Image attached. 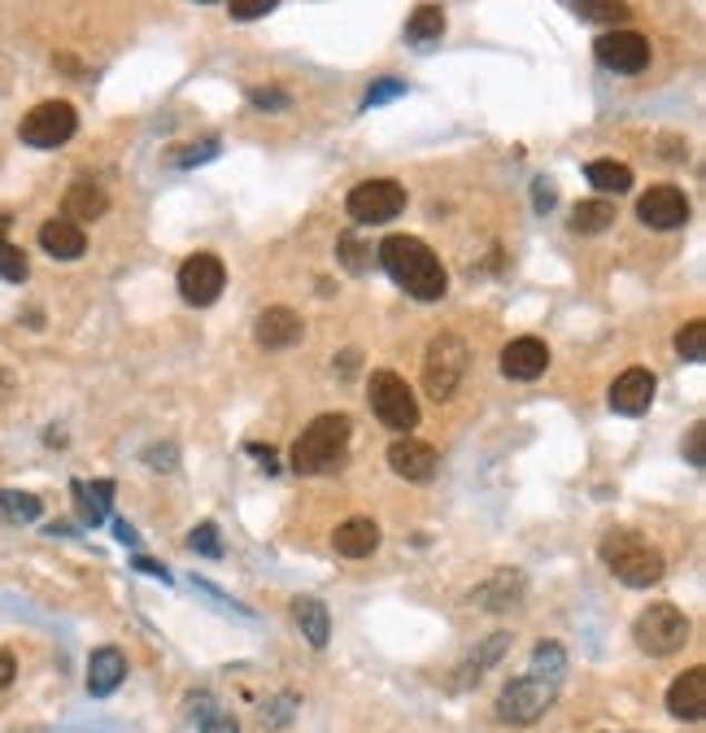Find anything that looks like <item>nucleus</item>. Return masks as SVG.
<instances>
[{
  "label": "nucleus",
  "mask_w": 706,
  "mask_h": 733,
  "mask_svg": "<svg viewBox=\"0 0 706 733\" xmlns=\"http://www.w3.org/2000/svg\"><path fill=\"white\" fill-rule=\"evenodd\" d=\"M467 345H462V336L454 332H441L432 345H428V359H423V389H428V398L432 402H450L458 393V384H462V375H467Z\"/></svg>",
  "instance_id": "obj_4"
},
{
  "label": "nucleus",
  "mask_w": 706,
  "mask_h": 733,
  "mask_svg": "<svg viewBox=\"0 0 706 733\" xmlns=\"http://www.w3.org/2000/svg\"><path fill=\"white\" fill-rule=\"evenodd\" d=\"M633 637L646 655H676L685 642H689V616L671 603H650L637 625H633Z\"/></svg>",
  "instance_id": "obj_5"
},
{
  "label": "nucleus",
  "mask_w": 706,
  "mask_h": 733,
  "mask_svg": "<svg viewBox=\"0 0 706 733\" xmlns=\"http://www.w3.org/2000/svg\"><path fill=\"white\" fill-rule=\"evenodd\" d=\"M188 546L202 550L205 559H223V541H218V528H214V524H197V528L188 532Z\"/></svg>",
  "instance_id": "obj_37"
},
{
  "label": "nucleus",
  "mask_w": 706,
  "mask_h": 733,
  "mask_svg": "<svg viewBox=\"0 0 706 733\" xmlns=\"http://www.w3.org/2000/svg\"><path fill=\"white\" fill-rule=\"evenodd\" d=\"M70 493H75V502H79V516L84 524H105L109 520V507H114V480H75L70 485Z\"/></svg>",
  "instance_id": "obj_21"
},
{
  "label": "nucleus",
  "mask_w": 706,
  "mask_h": 733,
  "mask_svg": "<svg viewBox=\"0 0 706 733\" xmlns=\"http://www.w3.org/2000/svg\"><path fill=\"white\" fill-rule=\"evenodd\" d=\"M13 673H18V664H13V655L9 651H0V690L13 681Z\"/></svg>",
  "instance_id": "obj_47"
},
{
  "label": "nucleus",
  "mask_w": 706,
  "mask_h": 733,
  "mask_svg": "<svg viewBox=\"0 0 706 733\" xmlns=\"http://www.w3.org/2000/svg\"><path fill=\"white\" fill-rule=\"evenodd\" d=\"M353 363H357V354H353V350H350V354L341 359V375H353Z\"/></svg>",
  "instance_id": "obj_51"
},
{
  "label": "nucleus",
  "mask_w": 706,
  "mask_h": 733,
  "mask_svg": "<svg viewBox=\"0 0 706 733\" xmlns=\"http://www.w3.org/2000/svg\"><path fill=\"white\" fill-rule=\"evenodd\" d=\"M606 227H615V206L610 202H580V206L571 209V232H580V236H598Z\"/></svg>",
  "instance_id": "obj_29"
},
{
  "label": "nucleus",
  "mask_w": 706,
  "mask_h": 733,
  "mask_svg": "<svg viewBox=\"0 0 706 733\" xmlns=\"http://www.w3.org/2000/svg\"><path fill=\"white\" fill-rule=\"evenodd\" d=\"M350 218L357 223H393L405 209V188L398 179H366L350 193Z\"/></svg>",
  "instance_id": "obj_9"
},
{
  "label": "nucleus",
  "mask_w": 706,
  "mask_h": 733,
  "mask_svg": "<svg viewBox=\"0 0 706 733\" xmlns=\"http://www.w3.org/2000/svg\"><path fill=\"white\" fill-rule=\"evenodd\" d=\"M114 532H118L122 546H136V528H131L127 520H114Z\"/></svg>",
  "instance_id": "obj_48"
},
{
  "label": "nucleus",
  "mask_w": 706,
  "mask_h": 733,
  "mask_svg": "<svg viewBox=\"0 0 706 733\" xmlns=\"http://www.w3.org/2000/svg\"><path fill=\"white\" fill-rule=\"evenodd\" d=\"M131 568H136V573H149V576H157V580H161V585H170V573H166V568H161V564H157V559H149V555H136V559H131Z\"/></svg>",
  "instance_id": "obj_45"
},
{
  "label": "nucleus",
  "mask_w": 706,
  "mask_h": 733,
  "mask_svg": "<svg viewBox=\"0 0 706 733\" xmlns=\"http://www.w3.org/2000/svg\"><path fill=\"white\" fill-rule=\"evenodd\" d=\"M380 266L393 275V284H402L414 302H441L445 289H450V275H445L441 258L414 236H384L380 241Z\"/></svg>",
  "instance_id": "obj_1"
},
{
  "label": "nucleus",
  "mask_w": 706,
  "mask_h": 733,
  "mask_svg": "<svg viewBox=\"0 0 706 733\" xmlns=\"http://www.w3.org/2000/svg\"><path fill=\"white\" fill-rule=\"evenodd\" d=\"M598 550L615 580H624L628 589H650L655 580H663V555L637 528H610Z\"/></svg>",
  "instance_id": "obj_2"
},
{
  "label": "nucleus",
  "mask_w": 706,
  "mask_h": 733,
  "mask_svg": "<svg viewBox=\"0 0 706 733\" xmlns=\"http://www.w3.org/2000/svg\"><path fill=\"white\" fill-rule=\"evenodd\" d=\"M555 698H558V685L528 673V677H514L498 694V716H502L506 725H532V721H541L555 707Z\"/></svg>",
  "instance_id": "obj_6"
},
{
  "label": "nucleus",
  "mask_w": 706,
  "mask_h": 733,
  "mask_svg": "<svg viewBox=\"0 0 706 733\" xmlns=\"http://www.w3.org/2000/svg\"><path fill=\"white\" fill-rule=\"evenodd\" d=\"M341 258H345V266H350V271H362V266L371 262V250H362L353 236H345V241H341Z\"/></svg>",
  "instance_id": "obj_43"
},
{
  "label": "nucleus",
  "mask_w": 706,
  "mask_h": 733,
  "mask_svg": "<svg viewBox=\"0 0 706 733\" xmlns=\"http://www.w3.org/2000/svg\"><path fill=\"white\" fill-rule=\"evenodd\" d=\"M594 52H598V61H602L606 70H615V75H641L650 66V40L637 36V31H610V36H602L594 45Z\"/></svg>",
  "instance_id": "obj_12"
},
{
  "label": "nucleus",
  "mask_w": 706,
  "mask_h": 733,
  "mask_svg": "<svg viewBox=\"0 0 706 733\" xmlns=\"http://www.w3.org/2000/svg\"><path fill=\"white\" fill-rule=\"evenodd\" d=\"M555 202H558L555 179H546V175H541V179H532V206L546 214V209H555Z\"/></svg>",
  "instance_id": "obj_42"
},
{
  "label": "nucleus",
  "mask_w": 706,
  "mask_h": 733,
  "mask_svg": "<svg viewBox=\"0 0 706 733\" xmlns=\"http://www.w3.org/2000/svg\"><path fill=\"white\" fill-rule=\"evenodd\" d=\"M506 646H510V637H506V633H493V637H489L480 651H471V655L462 659V668H458L454 681H458V685H475V681L484 677V673H489V668L502 659Z\"/></svg>",
  "instance_id": "obj_25"
},
{
  "label": "nucleus",
  "mask_w": 706,
  "mask_h": 733,
  "mask_svg": "<svg viewBox=\"0 0 706 733\" xmlns=\"http://www.w3.org/2000/svg\"><path fill=\"white\" fill-rule=\"evenodd\" d=\"M75 127H79L75 105L45 101L18 123V136H22V145H31V149H57V145H66V140L75 136Z\"/></svg>",
  "instance_id": "obj_8"
},
{
  "label": "nucleus",
  "mask_w": 706,
  "mask_h": 733,
  "mask_svg": "<svg viewBox=\"0 0 706 733\" xmlns=\"http://www.w3.org/2000/svg\"><path fill=\"white\" fill-rule=\"evenodd\" d=\"M332 546H336V555H345V559H366V555L380 550V524L366 520V516H353V520L336 524Z\"/></svg>",
  "instance_id": "obj_18"
},
{
  "label": "nucleus",
  "mask_w": 706,
  "mask_h": 733,
  "mask_svg": "<svg viewBox=\"0 0 706 733\" xmlns=\"http://www.w3.org/2000/svg\"><path fill=\"white\" fill-rule=\"evenodd\" d=\"M667 712L676 716V721H703L706 716V668H689V673H680V677L671 681V690H667Z\"/></svg>",
  "instance_id": "obj_16"
},
{
  "label": "nucleus",
  "mask_w": 706,
  "mask_h": 733,
  "mask_svg": "<svg viewBox=\"0 0 706 733\" xmlns=\"http://www.w3.org/2000/svg\"><path fill=\"white\" fill-rule=\"evenodd\" d=\"M145 463H149V468H175V463H179V450H175V446H149V450H145Z\"/></svg>",
  "instance_id": "obj_44"
},
{
  "label": "nucleus",
  "mask_w": 706,
  "mask_h": 733,
  "mask_svg": "<svg viewBox=\"0 0 706 733\" xmlns=\"http://www.w3.org/2000/svg\"><path fill=\"white\" fill-rule=\"evenodd\" d=\"M223 154V140L218 136H205V140H197V145H184V149H175V166H205V162H214V157Z\"/></svg>",
  "instance_id": "obj_32"
},
{
  "label": "nucleus",
  "mask_w": 706,
  "mask_h": 733,
  "mask_svg": "<svg viewBox=\"0 0 706 733\" xmlns=\"http://www.w3.org/2000/svg\"><path fill=\"white\" fill-rule=\"evenodd\" d=\"M40 245H45V254H52L57 262H66V258H79V254L88 250V236H84V227L66 223V218H49V223L40 227Z\"/></svg>",
  "instance_id": "obj_20"
},
{
  "label": "nucleus",
  "mask_w": 706,
  "mask_h": 733,
  "mask_svg": "<svg viewBox=\"0 0 706 733\" xmlns=\"http://www.w3.org/2000/svg\"><path fill=\"white\" fill-rule=\"evenodd\" d=\"M223 284H227V266L214 254H193L179 266V297L188 306H214L223 297Z\"/></svg>",
  "instance_id": "obj_10"
},
{
  "label": "nucleus",
  "mask_w": 706,
  "mask_h": 733,
  "mask_svg": "<svg viewBox=\"0 0 706 733\" xmlns=\"http://www.w3.org/2000/svg\"><path fill=\"white\" fill-rule=\"evenodd\" d=\"M122 681H127V655H122L118 646L92 651V659H88V694H92V698H105V694H114Z\"/></svg>",
  "instance_id": "obj_19"
},
{
  "label": "nucleus",
  "mask_w": 706,
  "mask_h": 733,
  "mask_svg": "<svg viewBox=\"0 0 706 733\" xmlns=\"http://www.w3.org/2000/svg\"><path fill=\"white\" fill-rule=\"evenodd\" d=\"M350 419L345 416H318L305 423V432L293 446V468L302 476H327L345 463L350 450Z\"/></svg>",
  "instance_id": "obj_3"
},
{
  "label": "nucleus",
  "mask_w": 706,
  "mask_h": 733,
  "mask_svg": "<svg viewBox=\"0 0 706 733\" xmlns=\"http://www.w3.org/2000/svg\"><path fill=\"white\" fill-rule=\"evenodd\" d=\"M637 218L655 232H676L689 223V197L676 184H655L650 193H641L637 202Z\"/></svg>",
  "instance_id": "obj_11"
},
{
  "label": "nucleus",
  "mask_w": 706,
  "mask_h": 733,
  "mask_svg": "<svg viewBox=\"0 0 706 733\" xmlns=\"http://www.w3.org/2000/svg\"><path fill=\"white\" fill-rule=\"evenodd\" d=\"M293 712H297V698H293V694H280L275 703L262 707V725H266V730H284V725L293 721Z\"/></svg>",
  "instance_id": "obj_35"
},
{
  "label": "nucleus",
  "mask_w": 706,
  "mask_h": 733,
  "mask_svg": "<svg viewBox=\"0 0 706 733\" xmlns=\"http://www.w3.org/2000/svg\"><path fill=\"white\" fill-rule=\"evenodd\" d=\"M685 450H689V463H694V468H703L706 463V423H694V428H689Z\"/></svg>",
  "instance_id": "obj_41"
},
{
  "label": "nucleus",
  "mask_w": 706,
  "mask_h": 733,
  "mask_svg": "<svg viewBox=\"0 0 706 733\" xmlns=\"http://www.w3.org/2000/svg\"><path fill=\"white\" fill-rule=\"evenodd\" d=\"M227 13H232L236 22H253V18L275 13V0H232V4H227Z\"/></svg>",
  "instance_id": "obj_38"
},
{
  "label": "nucleus",
  "mask_w": 706,
  "mask_h": 733,
  "mask_svg": "<svg viewBox=\"0 0 706 733\" xmlns=\"http://www.w3.org/2000/svg\"><path fill=\"white\" fill-rule=\"evenodd\" d=\"M519 594H523V576L519 573H498L489 585H480V589H475V603H480V607H489V612H506L510 603H519Z\"/></svg>",
  "instance_id": "obj_26"
},
{
  "label": "nucleus",
  "mask_w": 706,
  "mask_h": 733,
  "mask_svg": "<svg viewBox=\"0 0 706 733\" xmlns=\"http://www.w3.org/2000/svg\"><path fill=\"white\" fill-rule=\"evenodd\" d=\"M13 393V375H9V366H0V402Z\"/></svg>",
  "instance_id": "obj_49"
},
{
  "label": "nucleus",
  "mask_w": 706,
  "mask_h": 733,
  "mask_svg": "<svg viewBox=\"0 0 706 733\" xmlns=\"http://www.w3.org/2000/svg\"><path fill=\"white\" fill-rule=\"evenodd\" d=\"M105 209H109V197H105L101 184H70V193H66V223H92V218H101Z\"/></svg>",
  "instance_id": "obj_22"
},
{
  "label": "nucleus",
  "mask_w": 706,
  "mask_h": 733,
  "mask_svg": "<svg viewBox=\"0 0 706 733\" xmlns=\"http://www.w3.org/2000/svg\"><path fill=\"white\" fill-rule=\"evenodd\" d=\"M293 620L302 625L305 642H310L314 651H323V646H327V637H332V616H327V607H323L318 598H310V594L293 598Z\"/></svg>",
  "instance_id": "obj_23"
},
{
  "label": "nucleus",
  "mask_w": 706,
  "mask_h": 733,
  "mask_svg": "<svg viewBox=\"0 0 706 733\" xmlns=\"http://www.w3.org/2000/svg\"><path fill=\"white\" fill-rule=\"evenodd\" d=\"M546 366H550V350L537 336H519L502 350V371L510 380H537L546 375Z\"/></svg>",
  "instance_id": "obj_17"
},
{
  "label": "nucleus",
  "mask_w": 706,
  "mask_h": 733,
  "mask_svg": "<svg viewBox=\"0 0 706 733\" xmlns=\"http://www.w3.org/2000/svg\"><path fill=\"white\" fill-rule=\"evenodd\" d=\"M655 371H646V366H628L615 384H610V411H619V416H646L650 411V402H655Z\"/></svg>",
  "instance_id": "obj_13"
},
{
  "label": "nucleus",
  "mask_w": 706,
  "mask_h": 733,
  "mask_svg": "<svg viewBox=\"0 0 706 733\" xmlns=\"http://www.w3.org/2000/svg\"><path fill=\"white\" fill-rule=\"evenodd\" d=\"M197 733H241V721L227 712H209V716H197Z\"/></svg>",
  "instance_id": "obj_39"
},
{
  "label": "nucleus",
  "mask_w": 706,
  "mask_h": 733,
  "mask_svg": "<svg viewBox=\"0 0 706 733\" xmlns=\"http://www.w3.org/2000/svg\"><path fill=\"white\" fill-rule=\"evenodd\" d=\"M45 516V502L22 489H0V520L9 524H36Z\"/></svg>",
  "instance_id": "obj_28"
},
{
  "label": "nucleus",
  "mask_w": 706,
  "mask_h": 733,
  "mask_svg": "<svg viewBox=\"0 0 706 733\" xmlns=\"http://www.w3.org/2000/svg\"><path fill=\"white\" fill-rule=\"evenodd\" d=\"M585 175H589V184L598 188V193H628L633 188V170L624 166V162H615V157H602V162H589L585 166Z\"/></svg>",
  "instance_id": "obj_27"
},
{
  "label": "nucleus",
  "mask_w": 706,
  "mask_h": 733,
  "mask_svg": "<svg viewBox=\"0 0 706 733\" xmlns=\"http://www.w3.org/2000/svg\"><path fill=\"white\" fill-rule=\"evenodd\" d=\"M389 468L398 471L402 480H414V485H423V480H432V476H437V450H432L428 441L398 437V441L389 446Z\"/></svg>",
  "instance_id": "obj_15"
},
{
  "label": "nucleus",
  "mask_w": 706,
  "mask_h": 733,
  "mask_svg": "<svg viewBox=\"0 0 706 733\" xmlns=\"http://www.w3.org/2000/svg\"><path fill=\"white\" fill-rule=\"evenodd\" d=\"M371 411L393 432H410L419 423V402H414L410 384L402 375H393V371H375L371 375Z\"/></svg>",
  "instance_id": "obj_7"
},
{
  "label": "nucleus",
  "mask_w": 706,
  "mask_h": 733,
  "mask_svg": "<svg viewBox=\"0 0 706 733\" xmlns=\"http://www.w3.org/2000/svg\"><path fill=\"white\" fill-rule=\"evenodd\" d=\"M405 97V84L402 79H375L371 88H366V97H362V109H375V105H389Z\"/></svg>",
  "instance_id": "obj_36"
},
{
  "label": "nucleus",
  "mask_w": 706,
  "mask_h": 733,
  "mask_svg": "<svg viewBox=\"0 0 706 733\" xmlns=\"http://www.w3.org/2000/svg\"><path fill=\"white\" fill-rule=\"evenodd\" d=\"M676 350H680V359L703 363L706 359V323L703 319H694V323H685V328L676 332Z\"/></svg>",
  "instance_id": "obj_31"
},
{
  "label": "nucleus",
  "mask_w": 706,
  "mask_h": 733,
  "mask_svg": "<svg viewBox=\"0 0 706 733\" xmlns=\"http://www.w3.org/2000/svg\"><path fill=\"white\" fill-rule=\"evenodd\" d=\"M441 36H445V9H441V4H419V9L410 13V22H405V45L432 49Z\"/></svg>",
  "instance_id": "obj_24"
},
{
  "label": "nucleus",
  "mask_w": 706,
  "mask_h": 733,
  "mask_svg": "<svg viewBox=\"0 0 706 733\" xmlns=\"http://www.w3.org/2000/svg\"><path fill=\"white\" fill-rule=\"evenodd\" d=\"M249 101L257 105V109H288L293 97L280 92V88H249Z\"/></svg>",
  "instance_id": "obj_40"
},
{
  "label": "nucleus",
  "mask_w": 706,
  "mask_h": 733,
  "mask_svg": "<svg viewBox=\"0 0 706 733\" xmlns=\"http://www.w3.org/2000/svg\"><path fill=\"white\" fill-rule=\"evenodd\" d=\"M253 336H257L262 350H288V345H297L305 336V323H302V314L288 311V306H271V311L257 314Z\"/></svg>",
  "instance_id": "obj_14"
},
{
  "label": "nucleus",
  "mask_w": 706,
  "mask_h": 733,
  "mask_svg": "<svg viewBox=\"0 0 706 733\" xmlns=\"http://www.w3.org/2000/svg\"><path fill=\"white\" fill-rule=\"evenodd\" d=\"M27 275H31V266H27V254H22L18 245L0 241V280H9V284H22Z\"/></svg>",
  "instance_id": "obj_34"
},
{
  "label": "nucleus",
  "mask_w": 706,
  "mask_h": 733,
  "mask_svg": "<svg viewBox=\"0 0 706 733\" xmlns=\"http://www.w3.org/2000/svg\"><path fill=\"white\" fill-rule=\"evenodd\" d=\"M571 9L589 22H624L628 18V4H610V0H576Z\"/></svg>",
  "instance_id": "obj_33"
},
{
  "label": "nucleus",
  "mask_w": 706,
  "mask_h": 733,
  "mask_svg": "<svg viewBox=\"0 0 706 733\" xmlns=\"http://www.w3.org/2000/svg\"><path fill=\"white\" fill-rule=\"evenodd\" d=\"M9 227H13V214H9V209H0V241H4V232H9Z\"/></svg>",
  "instance_id": "obj_50"
},
{
  "label": "nucleus",
  "mask_w": 706,
  "mask_h": 733,
  "mask_svg": "<svg viewBox=\"0 0 706 733\" xmlns=\"http://www.w3.org/2000/svg\"><path fill=\"white\" fill-rule=\"evenodd\" d=\"M249 455L262 463V468H266V476H275V471H280V463H275V450H271V446H257V441H253Z\"/></svg>",
  "instance_id": "obj_46"
},
{
  "label": "nucleus",
  "mask_w": 706,
  "mask_h": 733,
  "mask_svg": "<svg viewBox=\"0 0 706 733\" xmlns=\"http://www.w3.org/2000/svg\"><path fill=\"white\" fill-rule=\"evenodd\" d=\"M532 677L550 681V685H562V677H567V655H562L558 642H541V646L532 651Z\"/></svg>",
  "instance_id": "obj_30"
}]
</instances>
